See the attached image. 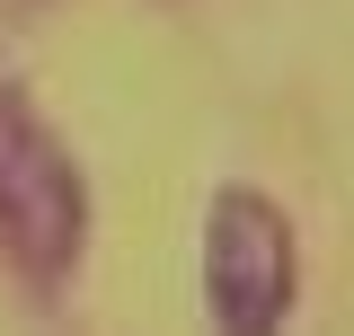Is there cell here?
Listing matches in <instances>:
<instances>
[{
	"instance_id": "cell-1",
	"label": "cell",
	"mask_w": 354,
	"mask_h": 336,
	"mask_svg": "<svg viewBox=\"0 0 354 336\" xmlns=\"http://www.w3.org/2000/svg\"><path fill=\"white\" fill-rule=\"evenodd\" d=\"M80 239H88V186L71 142L18 88H0V256H9V274L53 292L80 265Z\"/></svg>"
},
{
	"instance_id": "cell-3",
	"label": "cell",
	"mask_w": 354,
	"mask_h": 336,
	"mask_svg": "<svg viewBox=\"0 0 354 336\" xmlns=\"http://www.w3.org/2000/svg\"><path fill=\"white\" fill-rule=\"evenodd\" d=\"M9 9H18V0H9Z\"/></svg>"
},
{
	"instance_id": "cell-2",
	"label": "cell",
	"mask_w": 354,
	"mask_h": 336,
	"mask_svg": "<svg viewBox=\"0 0 354 336\" xmlns=\"http://www.w3.org/2000/svg\"><path fill=\"white\" fill-rule=\"evenodd\" d=\"M301 283V248L274 195L257 186H221L204 212V301L221 336H283Z\"/></svg>"
}]
</instances>
